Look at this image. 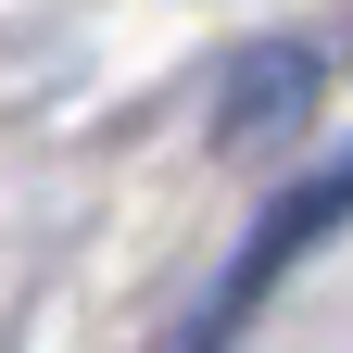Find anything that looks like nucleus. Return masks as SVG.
<instances>
[{
	"instance_id": "nucleus-1",
	"label": "nucleus",
	"mask_w": 353,
	"mask_h": 353,
	"mask_svg": "<svg viewBox=\"0 0 353 353\" xmlns=\"http://www.w3.org/2000/svg\"><path fill=\"white\" fill-rule=\"evenodd\" d=\"M316 114V51H252L240 76H228V152H252V139H290V126Z\"/></svg>"
}]
</instances>
